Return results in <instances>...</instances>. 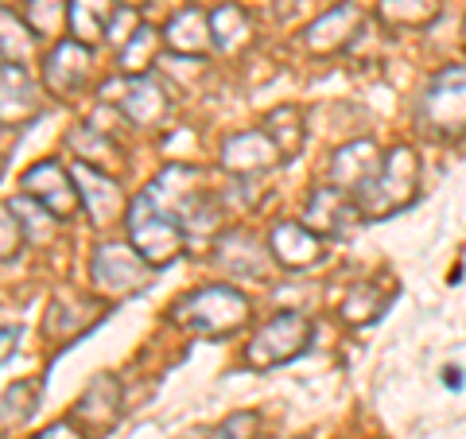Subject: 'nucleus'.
Segmentation results:
<instances>
[{
    "label": "nucleus",
    "instance_id": "obj_1",
    "mask_svg": "<svg viewBox=\"0 0 466 439\" xmlns=\"http://www.w3.org/2000/svg\"><path fill=\"white\" fill-rule=\"evenodd\" d=\"M249 315H253L249 300L229 284L195 288L171 303V323L187 327L191 334H202V339H229V334H238L249 323Z\"/></svg>",
    "mask_w": 466,
    "mask_h": 439
},
{
    "label": "nucleus",
    "instance_id": "obj_2",
    "mask_svg": "<svg viewBox=\"0 0 466 439\" xmlns=\"http://www.w3.org/2000/svg\"><path fill=\"white\" fill-rule=\"evenodd\" d=\"M416 195H420V156L408 144H397L381 159V171L373 175V183L361 195H354V202L361 218H389L412 207Z\"/></svg>",
    "mask_w": 466,
    "mask_h": 439
},
{
    "label": "nucleus",
    "instance_id": "obj_3",
    "mask_svg": "<svg viewBox=\"0 0 466 439\" xmlns=\"http://www.w3.org/2000/svg\"><path fill=\"white\" fill-rule=\"evenodd\" d=\"M416 121L440 140L466 133V63H451L435 75L416 106Z\"/></svg>",
    "mask_w": 466,
    "mask_h": 439
},
{
    "label": "nucleus",
    "instance_id": "obj_4",
    "mask_svg": "<svg viewBox=\"0 0 466 439\" xmlns=\"http://www.w3.org/2000/svg\"><path fill=\"white\" fill-rule=\"evenodd\" d=\"M128 241H133L137 253L148 260L152 269H167L175 257H179L183 249V226L175 222V218L159 207V202L144 191L140 199L128 202Z\"/></svg>",
    "mask_w": 466,
    "mask_h": 439
},
{
    "label": "nucleus",
    "instance_id": "obj_5",
    "mask_svg": "<svg viewBox=\"0 0 466 439\" xmlns=\"http://www.w3.org/2000/svg\"><path fill=\"white\" fill-rule=\"evenodd\" d=\"M311 319L303 311H280L253 334L245 346V370H276V365L296 362L311 342Z\"/></svg>",
    "mask_w": 466,
    "mask_h": 439
},
{
    "label": "nucleus",
    "instance_id": "obj_6",
    "mask_svg": "<svg viewBox=\"0 0 466 439\" xmlns=\"http://www.w3.org/2000/svg\"><path fill=\"white\" fill-rule=\"evenodd\" d=\"M148 260H144L133 241L121 245V241H106L94 249V260H90V281H94V291H101L106 300H125L140 291L148 284Z\"/></svg>",
    "mask_w": 466,
    "mask_h": 439
},
{
    "label": "nucleus",
    "instance_id": "obj_7",
    "mask_svg": "<svg viewBox=\"0 0 466 439\" xmlns=\"http://www.w3.org/2000/svg\"><path fill=\"white\" fill-rule=\"evenodd\" d=\"M101 97L113 101L116 109H121L128 121L137 128H159L167 121V90L159 86L152 75H125V78H113L101 86Z\"/></svg>",
    "mask_w": 466,
    "mask_h": 439
},
{
    "label": "nucleus",
    "instance_id": "obj_8",
    "mask_svg": "<svg viewBox=\"0 0 466 439\" xmlns=\"http://www.w3.org/2000/svg\"><path fill=\"white\" fill-rule=\"evenodd\" d=\"M24 195H32L35 202H43L55 222H70L78 210H82V195H78V183L75 175H70L63 168V159H39V164H32L24 171Z\"/></svg>",
    "mask_w": 466,
    "mask_h": 439
},
{
    "label": "nucleus",
    "instance_id": "obj_9",
    "mask_svg": "<svg viewBox=\"0 0 466 439\" xmlns=\"http://www.w3.org/2000/svg\"><path fill=\"white\" fill-rule=\"evenodd\" d=\"M121 413H125V404H121V385H116V377L97 373L94 382L86 385L82 397L75 401V408H70V420L86 432V439H101L121 424Z\"/></svg>",
    "mask_w": 466,
    "mask_h": 439
},
{
    "label": "nucleus",
    "instance_id": "obj_10",
    "mask_svg": "<svg viewBox=\"0 0 466 439\" xmlns=\"http://www.w3.org/2000/svg\"><path fill=\"white\" fill-rule=\"evenodd\" d=\"M70 175L78 183V195H82V210L90 218L94 226H106V222H116L121 214H128V202H125V191L116 187V179L109 171H101L86 159H75L70 164Z\"/></svg>",
    "mask_w": 466,
    "mask_h": 439
},
{
    "label": "nucleus",
    "instance_id": "obj_11",
    "mask_svg": "<svg viewBox=\"0 0 466 439\" xmlns=\"http://www.w3.org/2000/svg\"><path fill=\"white\" fill-rule=\"evenodd\" d=\"M94 70V58H90V43H78V39H58L51 55L43 58V86L55 94V97H70L78 94L86 78Z\"/></svg>",
    "mask_w": 466,
    "mask_h": 439
},
{
    "label": "nucleus",
    "instance_id": "obj_12",
    "mask_svg": "<svg viewBox=\"0 0 466 439\" xmlns=\"http://www.w3.org/2000/svg\"><path fill=\"white\" fill-rule=\"evenodd\" d=\"M361 5L358 0H342V5L327 8L319 20L308 24V32H303V43H308L311 55H334L354 43V36L361 32Z\"/></svg>",
    "mask_w": 466,
    "mask_h": 439
},
{
    "label": "nucleus",
    "instance_id": "obj_13",
    "mask_svg": "<svg viewBox=\"0 0 466 439\" xmlns=\"http://www.w3.org/2000/svg\"><path fill=\"white\" fill-rule=\"evenodd\" d=\"M268 249H272V260L284 269H311L323 260V238L308 226V222H288V218H280V222H272L268 230Z\"/></svg>",
    "mask_w": 466,
    "mask_h": 439
},
{
    "label": "nucleus",
    "instance_id": "obj_14",
    "mask_svg": "<svg viewBox=\"0 0 466 439\" xmlns=\"http://www.w3.org/2000/svg\"><path fill=\"white\" fill-rule=\"evenodd\" d=\"M381 159L385 156H377L373 140H354V144H346V148L334 152L330 168H327V183L339 187L346 195H361L373 183V175L381 171Z\"/></svg>",
    "mask_w": 466,
    "mask_h": 439
},
{
    "label": "nucleus",
    "instance_id": "obj_15",
    "mask_svg": "<svg viewBox=\"0 0 466 439\" xmlns=\"http://www.w3.org/2000/svg\"><path fill=\"white\" fill-rule=\"evenodd\" d=\"M276 164H284V156L265 128H249V133H238L222 144V168L233 175H260Z\"/></svg>",
    "mask_w": 466,
    "mask_h": 439
},
{
    "label": "nucleus",
    "instance_id": "obj_16",
    "mask_svg": "<svg viewBox=\"0 0 466 439\" xmlns=\"http://www.w3.org/2000/svg\"><path fill=\"white\" fill-rule=\"evenodd\" d=\"M358 202L354 195L339 191V187H315L311 199H308V210H303V222H308L315 233H323V238H339V233L350 230V222H358Z\"/></svg>",
    "mask_w": 466,
    "mask_h": 439
},
{
    "label": "nucleus",
    "instance_id": "obj_17",
    "mask_svg": "<svg viewBox=\"0 0 466 439\" xmlns=\"http://www.w3.org/2000/svg\"><path fill=\"white\" fill-rule=\"evenodd\" d=\"M268 257H272V249H265V241H257L253 233H245V230L226 233L214 249L218 269L229 272L233 281H257V276H265Z\"/></svg>",
    "mask_w": 466,
    "mask_h": 439
},
{
    "label": "nucleus",
    "instance_id": "obj_18",
    "mask_svg": "<svg viewBox=\"0 0 466 439\" xmlns=\"http://www.w3.org/2000/svg\"><path fill=\"white\" fill-rule=\"evenodd\" d=\"M164 43L175 55H187V58H202L214 43V27L210 16L202 12L198 5H187L183 12H175L164 27Z\"/></svg>",
    "mask_w": 466,
    "mask_h": 439
},
{
    "label": "nucleus",
    "instance_id": "obj_19",
    "mask_svg": "<svg viewBox=\"0 0 466 439\" xmlns=\"http://www.w3.org/2000/svg\"><path fill=\"white\" fill-rule=\"evenodd\" d=\"M389 296H392V284H385V276H377V281H358L350 288V296L342 300V319L354 327H366L373 319H381Z\"/></svg>",
    "mask_w": 466,
    "mask_h": 439
},
{
    "label": "nucleus",
    "instance_id": "obj_20",
    "mask_svg": "<svg viewBox=\"0 0 466 439\" xmlns=\"http://www.w3.org/2000/svg\"><path fill=\"white\" fill-rule=\"evenodd\" d=\"M43 106L39 97V86L27 78V70L20 63H5V121H27V117H35Z\"/></svg>",
    "mask_w": 466,
    "mask_h": 439
},
{
    "label": "nucleus",
    "instance_id": "obj_21",
    "mask_svg": "<svg viewBox=\"0 0 466 439\" xmlns=\"http://www.w3.org/2000/svg\"><path fill=\"white\" fill-rule=\"evenodd\" d=\"M440 16V0H377V20L397 32H416Z\"/></svg>",
    "mask_w": 466,
    "mask_h": 439
},
{
    "label": "nucleus",
    "instance_id": "obj_22",
    "mask_svg": "<svg viewBox=\"0 0 466 439\" xmlns=\"http://www.w3.org/2000/svg\"><path fill=\"white\" fill-rule=\"evenodd\" d=\"M121 0H70V27L78 43H97L116 16Z\"/></svg>",
    "mask_w": 466,
    "mask_h": 439
},
{
    "label": "nucleus",
    "instance_id": "obj_23",
    "mask_svg": "<svg viewBox=\"0 0 466 439\" xmlns=\"http://www.w3.org/2000/svg\"><path fill=\"white\" fill-rule=\"evenodd\" d=\"M260 128L276 140V148H280L284 159H296L303 152V113L296 106H276Z\"/></svg>",
    "mask_w": 466,
    "mask_h": 439
},
{
    "label": "nucleus",
    "instance_id": "obj_24",
    "mask_svg": "<svg viewBox=\"0 0 466 439\" xmlns=\"http://www.w3.org/2000/svg\"><path fill=\"white\" fill-rule=\"evenodd\" d=\"M159 43H164V36H159L156 27L140 24L137 32L121 43V70L125 75H148L156 55H159Z\"/></svg>",
    "mask_w": 466,
    "mask_h": 439
},
{
    "label": "nucleus",
    "instance_id": "obj_25",
    "mask_svg": "<svg viewBox=\"0 0 466 439\" xmlns=\"http://www.w3.org/2000/svg\"><path fill=\"white\" fill-rule=\"evenodd\" d=\"M66 140H70V148L78 152V159H86V164H94V168H101V171H106L109 159L121 156V152H116V144L109 140L106 128H97V125H90V121L70 128Z\"/></svg>",
    "mask_w": 466,
    "mask_h": 439
},
{
    "label": "nucleus",
    "instance_id": "obj_26",
    "mask_svg": "<svg viewBox=\"0 0 466 439\" xmlns=\"http://www.w3.org/2000/svg\"><path fill=\"white\" fill-rule=\"evenodd\" d=\"M210 27H214V47L218 51H241L249 43V20L238 5H218L210 12Z\"/></svg>",
    "mask_w": 466,
    "mask_h": 439
},
{
    "label": "nucleus",
    "instance_id": "obj_27",
    "mask_svg": "<svg viewBox=\"0 0 466 439\" xmlns=\"http://www.w3.org/2000/svg\"><path fill=\"white\" fill-rule=\"evenodd\" d=\"M39 397H43V382H16L5 393V432L20 428L39 413Z\"/></svg>",
    "mask_w": 466,
    "mask_h": 439
},
{
    "label": "nucleus",
    "instance_id": "obj_28",
    "mask_svg": "<svg viewBox=\"0 0 466 439\" xmlns=\"http://www.w3.org/2000/svg\"><path fill=\"white\" fill-rule=\"evenodd\" d=\"M70 20L66 0H27V24L39 39H58Z\"/></svg>",
    "mask_w": 466,
    "mask_h": 439
},
{
    "label": "nucleus",
    "instance_id": "obj_29",
    "mask_svg": "<svg viewBox=\"0 0 466 439\" xmlns=\"http://www.w3.org/2000/svg\"><path fill=\"white\" fill-rule=\"evenodd\" d=\"M35 32L27 20H16L12 12L5 8V63H27V58L35 55Z\"/></svg>",
    "mask_w": 466,
    "mask_h": 439
},
{
    "label": "nucleus",
    "instance_id": "obj_30",
    "mask_svg": "<svg viewBox=\"0 0 466 439\" xmlns=\"http://www.w3.org/2000/svg\"><path fill=\"white\" fill-rule=\"evenodd\" d=\"M260 416L257 413H233L229 420H222L207 439H257Z\"/></svg>",
    "mask_w": 466,
    "mask_h": 439
},
{
    "label": "nucleus",
    "instance_id": "obj_31",
    "mask_svg": "<svg viewBox=\"0 0 466 439\" xmlns=\"http://www.w3.org/2000/svg\"><path fill=\"white\" fill-rule=\"evenodd\" d=\"M0 230H5V260H12V253H16L20 241H24V222L12 207H5V222H0Z\"/></svg>",
    "mask_w": 466,
    "mask_h": 439
},
{
    "label": "nucleus",
    "instance_id": "obj_32",
    "mask_svg": "<svg viewBox=\"0 0 466 439\" xmlns=\"http://www.w3.org/2000/svg\"><path fill=\"white\" fill-rule=\"evenodd\" d=\"M32 439H86V432L66 416V420H55L47 432H39V435H32Z\"/></svg>",
    "mask_w": 466,
    "mask_h": 439
},
{
    "label": "nucleus",
    "instance_id": "obj_33",
    "mask_svg": "<svg viewBox=\"0 0 466 439\" xmlns=\"http://www.w3.org/2000/svg\"><path fill=\"white\" fill-rule=\"evenodd\" d=\"M462 370H455V365H447V370H443V385L451 389V393H459L462 389V377H459Z\"/></svg>",
    "mask_w": 466,
    "mask_h": 439
},
{
    "label": "nucleus",
    "instance_id": "obj_34",
    "mask_svg": "<svg viewBox=\"0 0 466 439\" xmlns=\"http://www.w3.org/2000/svg\"><path fill=\"white\" fill-rule=\"evenodd\" d=\"M12 339H20V331H16V334H12V327H5V362L12 358Z\"/></svg>",
    "mask_w": 466,
    "mask_h": 439
},
{
    "label": "nucleus",
    "instance_id": "obj_35",
    "mask_svg": "<svg viewBox=\"0 0 466 439\" xmlns=\"http://www.w3.org/2000/svg\"><path fill=\"white\" fill-rule=\"evenodd\" d=\"M121 5H125V8H140V5H144V0H121Z\"/></svg>",
    "mask_w": 466,
    "mask_h": 439
}]
</instances>
